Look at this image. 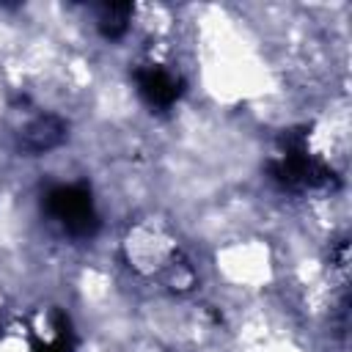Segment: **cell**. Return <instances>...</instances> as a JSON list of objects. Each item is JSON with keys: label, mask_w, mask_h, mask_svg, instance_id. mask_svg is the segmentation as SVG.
Returning a JSON list of instances; mask_svg holds the SVG:
<instances>
[{"label": "cell", "mask_w": 352, "mask_h": 352, "mask_svg": "<svg viewBox=\"0 0 352 352\" xmlns=\"http://www.w3.org/2000/svg\"><path fill=\"white\" fill-rule=\"evenodd\" d=\"M272 176L283 187H324L333 182V170L319 160L308 157L300 143L286 148V154L272 165Z\"/></svg>", "instance_id": "obj_2"}, {"label": "cell", "mask_w": 352, "mask_h": 352, "mask_svg": "<svg viewBox=\"0 0 352 352\" xmlns=\"http://www.w3.org/2000/svg\"><path fill=\"white\" fill-rule=\"evenodd\" d=\"M63 138H66V124H63L58 116H38V118H33V121L22 129L19 146H22L25 151L41 154V151L55 148Z\"/></svg>", "instance_id": "obj_4"}, {"label": "cell", "mask_w": 352, "mask_h": 352, "mask_svg": "<svg viewBox=\"0 0 352 352\" xmlns=\"http://www.w3.org/2000/svg\"><path fill=\"white\" fill-rule=\"evenodd\" d=\"M47 212L60 223V228L77 239L94 236L99 228V214L91 190L82 184H60L47 195Z\"/></svg>", "instance_id": "obj_1"}, {"label": "cell", "mask_w": 352, "mask_h": 352, "mask_svg": "<svg viewBox=\"0 0 352 352\" xmlns=\"http://www.w3.org/2000/svg\"><path fill=\"white\" fill-rule=\"evenodd\" d=\"M129 16H132V6H124V3H110V6H102L99 8V30L104 38H118L126 33V25H129Z\"/></svg>", "instance_id": "obj_5"}, {"label": "cell", "mask_w": 352, "mask_h": 352, "mask_svg": "<svg viewBox=\"0 0 352 352\" xmlns=\"http://www.w3.org/2000/svg\"><path fill=\"white\" fill-rule=\"evenodd\" d=\"M135 80H138V91L140 96L146 99L148 107H157V110H168L176 104V99L182 96V80L162 69V66H143L135 72Z\"/></svg>", "instance_id": "obj_3"}]
</instances>
